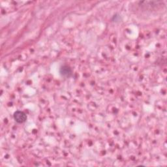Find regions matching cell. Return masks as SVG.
Returning <instances> with one entry per match:
<instances>
[{
	"label": "cell",
	"instance_id": "cell-1",
	"mask_svg": "<svg viewBox=\"0 0 167 167\" xmlns=\"http://www.w3.org/2000/svg\"><path fill=\"white\" fill-rule=\"evenodd\" d=\"M14 119H15V121L17 123L22 124V123H24V122H26L27 117H26V115L24 114L23 112L17 111L14 113Z\"/></svg>",
	"mask_w": 167,
	"mask_h": 167
},
{
	"label": "cell",
	"instance_id": "cell-2",
	"mask_svg": "<svg viewBox=\"0 0 167 167\" xmlns=\"http://www.w3.org/2000/svg\"><path fill=\"white\" fill-rule=\"evenodd\" d=\"M60 73H61V75H64V76H69L71 75V70L69 67H67V66H63V67H61L60 70Z\"/></svg>",
	"mask_w": 167,
	"mask_h": 167
}]
</instances>
